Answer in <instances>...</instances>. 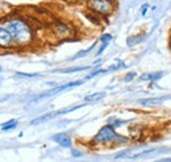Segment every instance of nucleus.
Segmentation results:
<instances>
[{
    "label": "nucleus",
    "mask_w": 171,
    "mask_h": 162,
    "mask_svg": "<svg viewBox=\"0 0 171 162\" xmlns=\"http://www.w3.org/2000/svg\"><path fill=\"white\" fill-rule=\"evenodd\" d=\"M95 45H96V44H94V45H92V46H89L88 49H86V50H80L79 53H76V54H75L74 57L71 58V61H74V59H78V58H80V57H84L86 54H88V53L91 52L92 49H94V47H95Z\"/></svg>",
    "instance_id": "4468645a"
},
{
    "label": "nucleus",
    "mask_w": 171,
    "mask_h": 162,
    "mask_svg": "<svg viewBox=\"0 0 171 162\" xmlns=\"http://www.w3.org/2000/svg\"><path fill=\"white\" fill-rule=\"evenodd\" d=\"M17 120H9V121H7V123H4V124H1L0 125V128H1L4 132H7V130H11V129H15L16 127H17Z\"/></svg>",
    "instance_id": "ddd939ff"
},
{
    "label": "nucleus",
    "mask_w": 171,
    "mask_h": 162,
    "mask_svg": "<svg viewBox=\"0 0 171 162\" xmlns=\"http://www.w3.org/2000/svg\"><path fill=\"white\" fill-rule=\"evenodd\" d=\"M83 82H84V80H74V82H69V83H64V84H62V86H58V87H54V88H53V90L47 91V92H44V94H41L40 96L37 97V99H42V97L51 96V95H55V94L61 92V91L66 90V88L76 87V86H80V84H83Z\"/></svg>",
    "instance_id": "39448f33"
},
{
    "label": "nucleus",
    "mask_w": 171,
    "mask_h": 162,
    "mask_svg": "<svg viewBox=\"0 0 171 162\" xmlns=\"http://www.w3.org/2000/svg\"><path fill=\"white\" fill-rule=\"evenodd\" d=\"M16 74L17 75H20V77H26V78H36V77H40V74H37V72H36V74H29V72H16Z\"/></svg>",
    "instance_id": "a211bd4d"
},
{
    "label": "nucleus",
    "mask_w": 171,
    "mask_h": 162,
    "mask_svg": "<svg viewBox=\"0 0 171 162\" xmlns=\"http://www.w3.org/2000/svg\"><path fill=\"white\" fill-rule=\"evenodd\" d=\"M50 29L54 33L55 37H58V38H69L75 34L74 26H71L70 24L64 23V21H61V20L53 21L50 24Z\"/></svg>",
    "instance_id": "20e7f679"
},
{
    "label": "nucleus",
    "mask_w": 171,
    "mask_h": 162,
    "mask_svg": "<svg viewBox=\"0 0 171 162\" xmlns=\"http://www.w3.org/2000/svg\"><path fill=\"white\" fill-rule=\"evenodd\" d=\"M127 120H109L108 125H111L112 128H117V127H121V125L127 124Z\"/></svg>",
    "instance_id": "2eb2a0df"
},
{
    "label": "nucleus",
    "mask_w": 171,
    "mask_h": 162,
    "mask_svg": "<svg viewBox=\"0 0 171 162\" xmlns=\"http://www.w3.org/2000/svg\"><path fill=\"white\" fill-rule=\"evenodd\" d=\"M137 77V72H134V71H132V72H128L127 75H125V78H124V80L125 82H130V80H133L134 78Z\"/></svg>",
    "instance_id": "f3484780"
},
{
    "label": "nucleus",
    "mask_w": 171,
    "mask_h": 162,
    "mask_svg": "<svg viewBox=\"0 0 171 162\" xmlns=\"http://www.w3.org/2000/svg\"><path fill=\"white\" fill-rule=\"evenodd\" d=\"M87 7L99 16H109L114 9V0H87Z\"/></svg>",
    "instance_id": "7ed1b4c3"
},
{
    "label": "nucleus",
    "mask_w": 171,
    "mask_h": 162,
    "mask_svg": "<svg viewBox=\"0 0 171 162\" xmlns=\"http://www.w3.org/2000/svg\"><path fill=\"white\" fill-rule=\"evenodd\" d=\"M163 77V71H157V72H149V74H142L139 77L141 80H150V82H157Z\"/></svg>",
    "instance_id": "1a4fd4ad"
},
{
    "label": "nucleus",
    "mask_w": 171,
    "mask_h": 162,
    "mask_svg": "<svg viewBox=\"0 0 171 162\" xmlns=\"http://www.w3.org/2000/svg\"><path fill=\"white\" fill-rule=\"evenodd\" d=\"M51 140L63 148H71V144H72L71 137L67 133H57V135H54L51 137Z\"/></svg>",
    "instance_id": "0eeeda50"
},
{
    "label": "nucleus",
    "mask_w": 171,
    "mask_h": 162,
    "mask_svg": "<svg viewBox=\"0 0 171 162\" xmlns=\"http://www.w3.org/2000/svg\"><path fill=\"white\" fill-rule=\"evenodd\" d=\"M109 45V42H105V44H101V46H100V49L97 50V53H96V55L99 57V55H101L103 54V52H104L105 49H107V46Z\"/></svg>",
    "instance_id": "6ab92c4d"
},
{
    "label": "nucleus",
    "mask_w": 171,
    "mask_h": 162,
    "mask_svg": "<svg viewBox=\"0 0 171 162\" xmlns=\"http://www.w3.org/2000/svg\"><path fill=\"white\" fill-rule=\"evenodd\" d=\"M3 26L9 32L16 46H28L34 40L33 26L21 16H7Z\"/></svg>",
    "instance_id": "f257e3e1"
},
{
    "label": "nucleus",
    "mask_w": 171,
    "mask_h": 162,
    "mask_svg": "<svg viewBox=\"0 0 171 162\" xmlns=\"http://www.w3.org/2000/svg\"><path fill=\"white\" fill-rule=\"evenodd\" d=\"M0 71H1V67H0Z\"/></svg>",
    "instance_id": "b1692460"
},
{
    "label": "nucleus",
    "mask_w": 171,
    "mask_h": 162,
    "mask_svg": "<svg viewBox=\"0 0 171 162\" xmlns=\"http://www.w3.org/2000/svg\"><path fill=\"white\" fill-rule=\"evenodd\" d=\"M103 97H105V92H94V94H89L84 97V100L87 103H91V102H97V100H101Z\"/></svg>",
    "instance_id": "f8f14e48"
},
{
    "label": "nucleus",
    "mask_w": 171,
    "mask_h": 162,
    "mask_svg": "<svg viewBox=\"0 0 171 162\" xmlns=\"http://www.w3.org/2000/svg\"><path fill=\"white\" fill-rule=\"evenodd\" d=\"M147 9H149V4H144V5H142V8H141V15L145 16V15H146V12H147Z\"/></svg>",
    "instance_id": "aec40b11"
},
{
    "label": "nucleus",
    "mask_w": 171,
    "mask_h": 162,
    "mask_svg": "<svg viewBox=\"0 0 171 162\" xmlns=\"http://www.w3.org/2000/svg\"><path fill=\"white\" fill-rule=\"evenodd\" d=\"M89 69L88 66H82V67H70V69H58V70H51V72H61V74H72V72H79L84 71Z\"/></svg>",
    "instance_id": "9d476101"
},
{
    "label": "nucleus",
    "mask_w": 171,
    "mask_h": 162,
    "mask_svg": "<svg viewBox=\"0 0 171 162\" xmlns=\"http://www.w3.org/2000/svg\"><path fill=\"white\" fill-rule=\"evenodd\" d=\"M72 156H74V157H80L82 154H80L79 152H75V150H74V152H72Z\"/></svg>",
    "instance_id": "412c9836"
},
{
    "label": "nucleus",
    "mask_w": 171,
    "mask_h": 162,
    "mask_svg": "<svg viewBox=\"0 0 171 162\" xmlns=\"http://www.w3.org/2000/svg\"><path fill=\"white\" fill-rule=\"evenodd\" d=\"M128 138L122 137V136L117 135V132L114 130V128H112L111 125H104L103 128H100V130L95 135V137L92 138L94 144H109V142H127Z\"/></svg>",
    "instance_id": "f03ea898"
},
{
    "label": "nucleus",
    "mask_w": 171,
    "mask_h": 162,
    "mask_svg": "<svg viewBox=\"0 0 171 162\" xmlns=\"http://www.w3.org/2000/svg\"><path fill=\"white\" fill-rule=\"evenodd\" d=\"M163 102V97H151V99H139L138 103L145 107H155Z\"/></svg>",
    "instance_id": "6e6552de"
},
{
    "label": "nucleus",
    "mask_w": 171,
    "mask_h": 162,
    "mask_svg": "<svg viewBox=\"0 0 171 162\" xmlns=\"http://www.w3.org/2000/svg\"><path fill=\"white\" fill-rule=\"evenodd\" d=\"M13 45L15 44H13V40L11 37L9 32L3 26V24H0V47L1 49H9Z\"/></svg>",
    "instance_id": "423d86ee"
},
{
    "label": "nucleus",
    "mask_w": 171,
    "mask_h": 162,
    "mask_svg": "<svg viewBox=\"0 0 171 162\" xmlns=\"http://www.w3.org/2000/svg\"><path fill=\"white\" fill-rule=\"evenodd\" d=\"M170 47H171V36H170Z\"/></svg>",
    "instance_id": "5701e85b"
},
{
    "label": "nucleus",
    "mask_w": 171,
    "mask_h": 162,
    "mask_svg": "<svg viewBox=\"0 0 171 162\" xmlns=\"http://www.w3.org/2000/svg\"><path fill=\"white\" fill-rule=\"evenodd\" d=\"M157 162H171V158H165V160H161V161H157Z\"/></svg>",
    "instance_id": "4be33fe9"
},
{
    "label": "nucleus",
    "mask_w": 171,
    "mask_h": 162,
    "mask_svg": "<svg viewBox=\"0 0 171 162\" xmlns=\"http://www.w3.org/2000/svg\"><path fill=\"white\" fill-rule=\"evenodd\" d=\"M111 40H112V34H109V33H105V34H103L101 37H99V41H100L101 44L109 42Z\"/></svg>",
    "instance_id": "dca6fc26"
},
{
    "label": "nucleus",
    "mask_w": 171,
    "mask_h": 162,
    "mask_svg": "<svg viewBox=\"0 0 171 162\" xmlns=\"http://www.w3.org/2000/svg\"><path fill=\"white\" fill-rule=\"evenodd\" d=\"M54 116H57V115H55V112H49V113H45V115L40 116V117H37V119H34V120H32V123H30V124H32V125L41 124V123L47 121V120H50L51 117H54Z\"/></svg>",
    "instance_id": "9b49d317"
}]
</instances>
